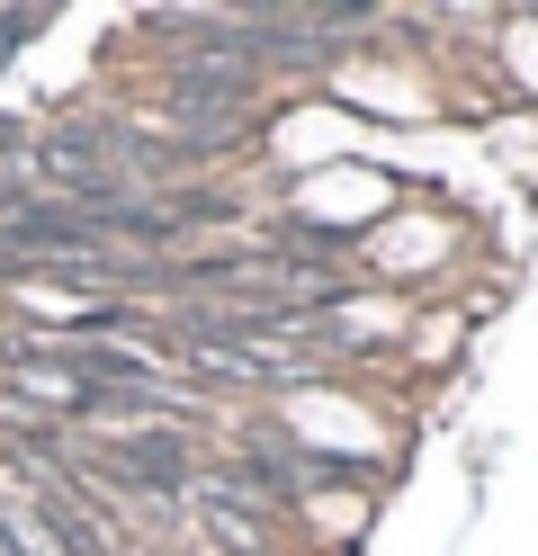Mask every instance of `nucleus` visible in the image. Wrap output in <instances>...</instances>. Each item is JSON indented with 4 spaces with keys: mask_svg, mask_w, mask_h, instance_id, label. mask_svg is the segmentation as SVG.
<instances>
[{
    "mask_svg": "<svg viewBox=\"0 0 538 556\" xmlns=\"http://www.w3.org/2000/svg\"><path fill=\"white\" fill-rule=\"evenodd\" d=\"M179 359L207 377H234V387H305V377H323V351L297 332H179Z\"/></svg>",
    "mask_w": 538,
    "mask_h": 556,
    "instance_id": "1",
    "label": "nucleus"
},
{
    "mask_svg": "<svg viewBox=\"0 0 538 556\" xmlns=\"http://www.w3.org/2000/svg\"><path fill=\"white\" fill-rule=\"evenodd\" d=\"M198 530L225 547V556H270V520H261V503H242V494H225V484H198Z\"/></svg>",
    "mask_w": 538,
    "mask_h": 556,
    "instance_id": "3",
    "label": "nucleus"
},
{
    "mask_svg": "<svg viewBox=\"0 0 538 556\" xmlns=\"http://www.w3.org/2000/svg\"><path fill=\"white\" fill-rule=\"evenodd\" d=\"M108 476L135 484V494H179L189 484V440L179 431H126V440H108Z\"/></svg>",
    "mask_w": 538,
    "mask_h": 556,
    "instance_id": "2",
    "label": "nucleus"
}]
</instances>
